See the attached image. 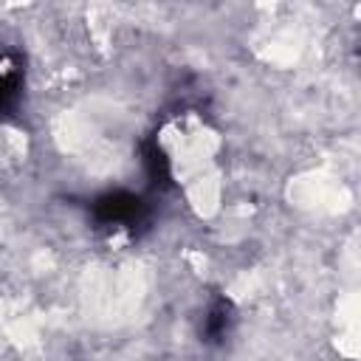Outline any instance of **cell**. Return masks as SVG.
Listing matches in <instances>:
<instances>
[{"instance_id": "277c9868", "label": "cell", "mask_w": 361, "mask_h": 361, "mask_svg": "<svg viewBox=\"0 0 361 361\" xmlns=\"http://www.w3.org/2000/svg\"><path fill=\"white\" fill-rule=\"evenodd\" d=\"M234 322V313H231V305L228 302H217L212 310H209V319H206V330L214 336V338H223L228 333V324Z\"/></svg>"}, {"instance_id": "7a4b0ae2", "label": "cell", "mask_w": 361, "mask_h": 361, "mask_svg": "<svg viewBox=\"0 0 361 361\" xmlns=\"http://www.w3.org/2000/svg\"><path fill=\"white\" fill-rule=\"evenodd\" d=\"M102 228L110 231L113 237H130L133 226L138 223V200L124 197V195H113L102 203Z\"/></svg>"}, {"instance_id": "6da1fadb", "label": "cell", "mask_w": 361, "mask_h": 361, "mask_svg": "<svg viewBox=\"0 0 361 361\" xmlns=\"http://www.w3.org/2000/svg\"><path fill=\"white\" fill-rule=\"evenodd\" d=\"M158 155L169 178L183 186V192L195 203H206L217 186L220 175V138L206 124L203 116L186 110L172 116L161 124L158 135Z\"/></svg>"}, {"instance_id": "3957f363", "label": "cell", "mask_w": 361, "mask_h": 361, "mask_svg": "<svg viewBox=\"0 0 361 361\" xmlns=\"http://www.w3.org/2000/svg\"><path fill=\"white\" fill-rule=\"evenodd\" d=\"M23 87V68L14 56L0 54V107H8Z\"/></svg>"}]
</instances>
